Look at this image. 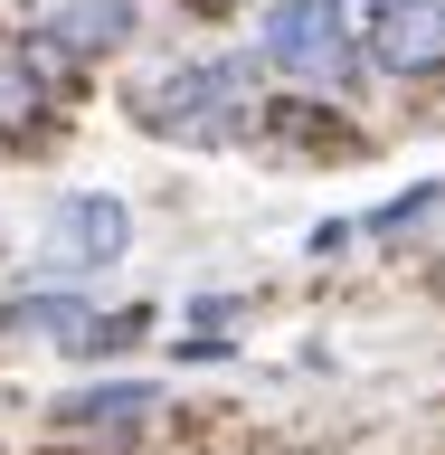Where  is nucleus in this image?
<instances>
[{
  "label": "nucleus",
  "mask_w": 445,
  "mask_h": 455,
  "mask_svg": "<svg viewBox=\"0 0 445 455\" xmlns=\"http://www.w3.org/2000/svg\"><path fill=\"white\" fill-rule=\"evenodd\" d=\"M142 133L162 142H190V152H227V142L256 133V67L247 57H190V67H171V76H152L133 95Z\"/></svg>",
  "instance_id": "f257e3e1"
},
{
  "label": "nucleus",
  "mask_w": 445,
  "mask_h": 455,
  "mask_svg": "<svg viewBox=\"0 0 445 455\" xmlns=\"http://www.w3.org/2000/svg\"><path fill=\"white\" fill-rule=\"evenodd\" d=\"M256 57L275 67V76L294 85H322V95H341V85H361V28L341 20V0H275L266 10V28H256Z\"/></svg>",
  "instance_id": "f03ea898"
},
{
  "label": "nucleus",
  "mask_w": 445,
  "mask_h": 455,
  "mask_svg": "<svg viewBox=\"0 0 445 455\" xmlns=\"http://www.w3.org/2000/svg\"><path fill=\"white\" fill-rule=\"evenodd\" d=\"M123 247H133V209L114 190H67L48 209V275L57 284H85V275H105V266H123Z\"/></svg>",
  "instance_id": "7ed1b4c3"
},
{
  "label": "nucleus",
  "mask_w": 445,
  "mask_h": 455,
  "mask_svg": "<svg viewBox=\"0 0 445 455\" xmlns=\"http://www.w3.org/2000/svg\"><path fill=\"white\" fill-rule=\"evenodd\" d=\"M361 48L389 76H436L445 67V0H379V20H370Z\"/></svg>",
  "instance_id": "20e7f679"
},
{
  "label": "nucleus",
  "mask_w": 445,
  "mask_h": 455,
  "mask_svg": "<svg viewBox=\"0 0 445 455\" xmlns=\"http://www.w3.org/2000/svg\"><path fill=\"white\" fill-rule=\"evenodd\" d=\"M142 418H162V389L152 379H105V389L57 398V427H76V436H133Z\"/></svg>",
  "instance_id": "39448f33"
},
{
  "label": "nucleus",
  "mask_w": 445,
  "mask_h": 455,
  "mask_svg": "<svg viewBox=\"0 0 445 455\" xmlns=\"http://www.w3.org/2000/svg\"><path fill=\"white\" fill-rule=\"evenodd\" d=\"M85 323H95V304H85V294H20V304H0V332L10 341H57V351H76L85 341Z\"/></svg>",
  "instance_id": "423d86ee"
},
{
  "label": "nucleus",
  "mask_w": 445,
  "mask_h": 455,
  "mask_svg": "<svg viewBox=\"0 0 445 455\" xmlns=\"http://www.w3.org/2000/svg\"><path fill=\"white\" fill-rule=\"evenodd\" d=\"M48 38H57V48H76V57L123 48V38H133V0H67V10L48 20Z\"/></svg>",
  "instance_id": "0eeeda50"
},
{
  "label": "nucleus",
  "mask_w": 445,
  "mask_h": 455,
  "mask_svg": "<svg viewBox=\"0 0 445 455\" xmlns=\"http://www.w3.org/2000/svg\"><path fill=\"white\" fill-rule=\"evenodd\" d=\"M38 114H48V67L20 38V48H0V133H28Z\"/></svg>",
  "instance_id": "6e6552de"
},
{
  "label": "nucleus",
  "mask_w": 445,
  "mask_h": 455,
  "mask_svg": "<svg viewBox=\"0 0 445 455\" xmlns=\"http://www.w3.org/2000/svg\"><path fill=\"white\" fill-rule=\"evenodd\" d=\"M152 332V313H95V323H85V341H76V361H114V351H133V341Z\"/></svg>",
  "instance_id": "1a4fd4ad"
},
{
  "label": "nucleus",
  "mask_w": 445,
  "mask_h": 455,
  "mask_svg": "<svg viewBox=\"0 0 445 455\" xmlns=\"http://www.w3.org/2000/svg\"><path fill=\"white\" fill-rule=\"evenodd\" d=\"M445 209V180H417L408 199H389V209H370V237H408L417 219H436Z\"/></svg>",
  "instance_id": "9d476101"
}]
</instances>
